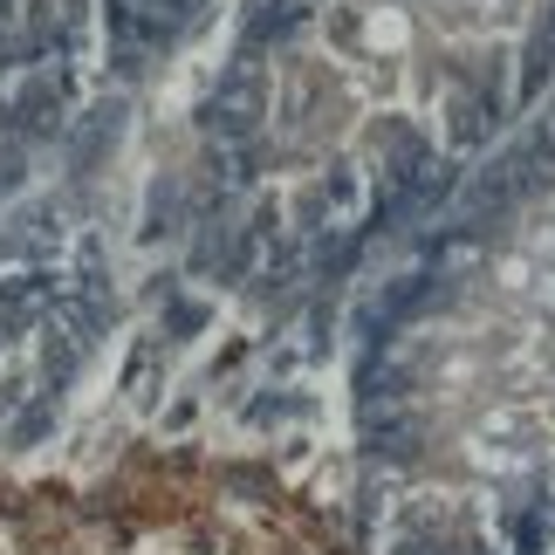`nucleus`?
<instances>
[{
    "label": "nucleus",
    "instance_id": "1",
    "mask_svg": "<svg viewBox=\"0 0 555 555\" xmlns=\"http://www.w3.org/2000/svg\"><path fill=\"white\" fill-rule=\"evenodd\" d=\"M548 76H555V0L542 8L535 35H528V55H521V82H528V90H542Z\"/></svg>",
    "mask_w": 555,
    "mask_h": 555
}]
</instances>
